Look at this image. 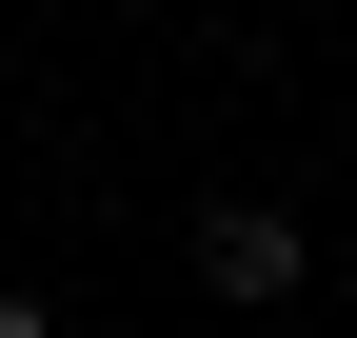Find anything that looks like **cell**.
<instances>
[{
    "label": "cell",
    "instance_id": "1",
    "mask_svg": "<svg viewBox=\"0 0 357 338\" xmlns=\"http://www.w3.org/2000/svg\"><path fill=\"white\" fill-rule=\"evenodd\" d=\"M199 299H298V219H278V199H199Z\"/></svg>",
    "mask_w": 357,
    "mask_h": 338
},
{
    "label": "cell",
    "instance_id": "2",
    "mask_svg": "<svg viewBox=\"0 0 357 338\" xmlns=\"http://www.w3.org/2000/svg\"><path fill=\"white\" fill-rule=\"evenodd\" d=\"M0 338H60V318H40V299H20V279H0Z\"/></svg>",
    "mask_w": 357,
    "mask_h": 338
}]
</instances>
